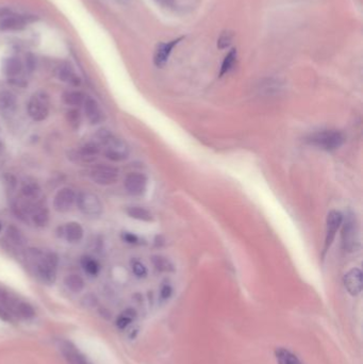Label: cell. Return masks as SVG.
<instances>
[{
	"label": "cell",
	"instance_id": "cell-1",
	"mask_svg": "<svg viewBox=\"0 0 363 364\" xmlns=\"http://www.w3.org/2000/svg\"><path fill=\"white\" fill-rule=\"evenodd\" d=\"M308 142L324 150H335L345 142V135L339 130H323L310 135Z\"/></svg>",
	"mask_w": 363,
	"mask_h": 364
},
{
	"label": "cell",
	"instance_id": "cell-2",
	"mask_svg": "<svg viewBox=\"0 0 363 364\" xmlns=\"http://www.w3.org/2000/svg\"><path fill=\"white\" fill-rule=\"evenodd\" d=\"M100 138L103 141V144L107 146L105 154L108 159L119 162L128 158L129 147L124 141L114 137L109 132H102Z\"/></svg>",
	"mask_w": 363,
	"mask_h": 364
},
{
	"label": "cell",
	"instance_id": "cell-3",
	"mask_svg": "<svg viewBox=\"0 0 363 364\" xmlns=\"http://www.w3.org/2000/svg\"><path fill=\"white\" fill-rule=\"evenodd\" d=\"M78 209L88 216H98L103 211V205L99 197L91 192H80L76 196Z\"/></svg>",
	"mask_w": 363,
	"mask_h": 364
},
{
	"label": "cell",
	"instance_id": "cell-4",
	"mask_svg": "<svg viewBox=\"0 0 363 364\" xmlns=\"http://www.w3.org/2000/svg\"><path fill=\"white\" fill-rule=\"evenodd\" d=\"M27 110L33 120H45L49 115V99L47 95L43 92L33 95L28 102Z\"/></svg>",
	"mask_w": 363,
	"mask_h": 364
},
{
	"label": "cell",
	"instance_id": "cell-5",
	"mask_svg": "<svg viewBox=\"0 0 363 364\" xmlns=\"http://www.w3.org/2000/svg\"><path fill=\"white\" fill-rule=\"evenodd\" d=\"M57 266L58 257L54 253L43 255L37 265L39 277L46 283H54L57 278Z\"/></svg>",
	"mask_w": 363,
	"mask_h": 364
},
{
	"label": "cell",
	"instance_id": "cell-6",
	"mask_svg": "<svg viewBox=\"0 0 363 364\" xmlns=\"http://www.w3.org/2000/svg\"><path fill=\"white\" fill-rule=\"evenodd\" d=\"M90 177L96 185L110 186L118 180V169L108 164H99L92 169Z\"/></svg>",
	"mask_w": 363,
	"mask_h": 364
},
{
	"label": "cell",
	"instance_id": "cell-7",
	"mask_svg": "<svg viewBox=\"0 0 363 364\" xmlns=\"http://www.w3.org/2000/svg\"><path fill=\"white\" fill-rule=\"evenodd\" d=\"M186 37H180L177 39L171 40L169 42H161L155 46L153 54V63L157 67L165 66L167 61L172 53L174 48L179 44L181 41H184Z\"/></svg>",
	"mask_w": 363,
	"mask_h": 364
},
{
	"label": "cell",
	"instance_id": "cell-8",
	"mask_svg": "<svg viewBox=\"0 0 363 364\" xmlns=\"http://www.w3.org/2000/svg\"><path fill=\"white\" fill-rule=\"evenodd\" d=\"M343 221H344V218L341 212L332 210L328 213L327 220H326V239H325V249L326 250L332 244L336 232H338L339 228L342 226Z\"/></svg>",
	"mask_w": 363,
	"mask_h": 364
},
{
	"label": "cell",
	"instance_id": "cell-9",
	"mask_svg": "<svg viewBox=\"0 0 363 364\" xmlns=\"http://www.w3.org/2000/svg\"><path fill=\"white\" fill-rule=\"evenodd\" d=\"M127 192L132 196H142L147 189V178L141 172H131L124 182Z\"/></svg>",
	"mask_w": 363,
	"mask_h": 364
},
{
	"label": "cell",
	"instance_id": "cell-10",
	"mask_svg": "<svg viewBox=\"0 0 363 364\" xmlns=\"http://www.w3.org/2000/svg\"><path fill=\"white\" fill-rule=\"evenodd\" d=\"M76 193L70 188L60 190L54 198V208L57 212H68L76 203Z\"/></svg>",
	"mask_w": 363,
	"mask_h": 364
},
{
	"label": "cell",
	"instance_id": "cell-11",
	"mask_svg": "<svg viewBox=\"0 0 363 364\" xmlns=\"http://www.w3.org/2000/svg\"><path fill=\"white\" fill-rule=\"evenodd\" d=\"M60 350L68 364H92L72 342L62 341L60 344Z\"/></svg>",
	"mask_w": 363,
	"mask_h": 364
},
{
	"label": "cell",
	"instance_id": "cell-12",
	"mask_svg": "<svg viewBox=\"0 0 363 364\" xmlns=\"http://www.w3.org/2000/svg\"><path fill=\"white\" fill-rule=\"evenodd\" d=\"M358 243V233L355 221L351 218H348L344 224V230H343V244L345 249L348 251H353L356 249Z\"/></svg>",
	"mask_w": 363,
	"mask_h": 364
},
{
	"label": "cell",
	"instance_id": "cell-13",
	"mask_svg": "<svg viewBox=\"0 0 363 364\" xmlns=\"http://www.w3.org/2000/svg\"><path fill=\"white\" fill-rule=\"evenodd\" d=\"M84 113L92 125H96L103 120V112L101 111L98 102L92 97H86L84 102Z\"/></svg>",
	"mask_w": 363,
	"mask_h": 364
},
{
	"label": "cell",
	"instance_id": "cell-14",
	"mask_svg": "<svg viewBox=\"0 0 363 364\" xmlns=\"http://www.w3.org/2000/svg\"><path fill=\"white\" fill-rule=\"evenodd\" d=\"M344 285L351 295H358L362 290V273L359 268H352L345 275Z\"/></svg>",
	"mask_w": 363,
	"mask_h": 364
},
{
	"label": "cell",
	"instance_id": "cell-15",
	"mask_svg": "<svg viewBox=\"0 0 363 364\" xmlns=\"http://www.w3.org/2000/svg\"><path fill=\"white\" fill-rule=\"evenodd\" d=\"M2 21H0V29L9 31V30H21L25 28L27 25L25 17L20 15H14L7 12L6 14L2 13Z\"/></svg>",
	"mask_w": 363,
	"mask_h": 364
},
{
	"label": "cell",
	"instance_id": "cell-16",
	"mask_svg": "<svg viewBox=\"0 0 363 364\" xmlns=\"http://www.w3.org/2000/svg\"><path fill=\"white\" fill-rule=\"evenodd\" d=\"M83 228L79 223L71 222L63 227V237L70 243H79L83 238Z\"/></svg>",
	"mask_w": 363,
	"mask_h": 364
},
{
	"label": "cell",
	"instance_id": "cell-17",
	"mask_svg": "<svg viewBox=\"0 0 363 364\" xmlns=\"http://www.w3.org/2000/svg\"><path fill=\"white\" fill-rule=\"evenodd\" d=\"M126 212L131 219H134L137 221H142V222H151L152 221V214L143 207H139V206L128 207Z\"/></svg>",
	"mask_w": 363,
	"mask_h": 364
},
{
	"label": "cell",
	"instance_id": "cell-18",
	"mask_svg": "<svg viewBox=\"0 0 363 364\" xmlns=\"http://www.w3.org/2000/svg\"><path fill=\"white\" fill-rule=\"evenodd\" d=\"M4 71L8 77H15L20 75L23 71V64L21 60L17 58H8L5 61Z\"/></svg>",
	"mask_w": 363,
	"mask_h": 364
},
{
	"label": "cell",
	"instance_id": "cell-19",
	"mask_svg": "<svg viewBox=\"0 0 363 364\" xmlns=\"http://www.w3.org/2000/svg\"><path fill=\"white\" fill-rule=\"evenodd\" d=\"M64 283L66 288L73 293H79L84 289V280L79 275L76 274L68 275L64 280Z\"/></svg>",
	"mask_w": 363,
	"mask_h": 364
},
{
	"label": "cell",
	"instance_id": "cell-20",
	"mask_svg": "<svg viewBox=\"0 0 363 364\" xmlns=\"http://www.w3.org/2000/svg\"><path fill=\"white\" fill-rule=\"evenodd\" d=\"M276 359L278 364H301L295 354L286 348H278L276 350Z\"/></svg>",
	"mask_w": 363,
	"mask_h": 364
},
{
	"label": "cell",
	"instance_id": "cell-21",
	"mask_svg": "<svg viewBox=\"0 0 363 364\" xmlns=\"http://www.w3.org/2000/svg\"><path fill=\"white\" fill-rule=\"evenodd\" d=\"M14 315H17L25 319H30L36 316V311H34L33 307L30 305V303L20 300L16 305Z\"/></svg>",
	"mask_w": 363,
	"mask_h": 364
},
{
	"label": "cell",
	"instance_id": "cell-22",
	"mask_svg": "<svg viewBox=\"0 0 363 364\" xmlns=\"http://www.w3.org/2000/svg\"><path fill=\"white\" fill-rule=\"evenodd\" d=\"M32 221L38 227H45L49 222V212L46 207H40L33 209Z\"/></svg>",
	"mask_w": 363,
	"mask_h": 364
},
{
	"label": "cell",
	"instance_id": "cell-23",
	"mask_svg": "<svg viewBox=\"0 0 363 364\" xmlns=\"http://www.w3.org/2000/svg\"><path fill=\"white\" fill-rule=\"evenodd\" d=\"M85 95L82 92L79 91H72V92H67L64 94L63 96V100L66 103L67 106H72V107H80L83 105V102L85 100Z\"/></svg>",
	"mask_w": 363,
	"mask_h": 364
},
{
	"label": "cell",
	"instance_id": "cell-24",
	"mask_svg": "<svg viewBox=\"0 0 363 364\" xmlns=\"http://www.w3.org/2000/svg\"><path fill=\"white\" fill-rule=\"evenodd\" d=\"M58 77L62 81L70 82V83H72L74 85H79L80 84V79L75 75V73H74L73 69L71 68V66L64 65L62 67H60L59 72H58Z\"/></svg>",
	"mask_w": 363,
	"mask_h": 364
},
{
	"label": "cell",
	"instance_id": "cell-25",
	"mask_svg": "<svg viewBox=\"0 0 363 364\" xmlns=\"http://www.w3.org/2000/svg\"><path fill=\"white\" fill-rule=\"evenodd\" d=\"M81 265L83 270L91 276H96L100 271L99 263L91 257H83L81 259Z\"/></svg>",
	"mask_w": 363,
	"mask_h": 364
},
{
	"label": "cell",
	"instance_id": "cell-26",
	"mask_svg": "<svg viewBox=\"0 0 363 364\" xmlns=\"http://www.w3.org/2000/svg\"><path fill=\"white\" fill-rule=\"evenodd\" d=\"M236 60H237V49H231L229 53L227 54V56L225 57L223 63H222V67H221V76H224L225 74L229 73L233 65H235L236 63Z\"/></svg>",
	"mask_w": 363,
	"mask_h": 364
},
{
	"label": "cell",
	"instance_id": "cell-27",
	"mask_svg": "<svg viewBox=\"0 0 363 364\" xmlns=\"http://www.w3.org/2000/svg\"><path fill=\"white\" fill-rule=\"evenodd\" d=\"M99 151H100L99 145L97 143L90 142L81 147L80 155H81V158H84V159H94L95 155H97L99 153Z\"/></svg>",
	"mask_w": 363,
	"mask_h": 364
},
{
	"label": "cell",
	"instance_id": "cell-28",
	"mask_svg": "<svg viewBox=\"0 0 363 364\" xmlns=\"http://www.w3.org/2000/svg\"><path fill=\"white\" fill-rule=\"evenodd\" d=\"M16 105V98L11 92H2L0 93V109L3 110H12Z\"/></svg>",
	"mask_w": 363,
	"mask_h": 364
},
{
	"label": "cell",
	"instance_id": "cell-29",
	"mask_svg": "<svg viewBox=\"0 0 363 364\" xmlns=\"http://www.w3.org/2000/svg\"><path fill=\"white\" fill-rule=\"evenodd\" d=\"M7 236L16 245L23 246L26 244V238L24 237L22 231L19 228H16L14 226H10L7 230Z\"/></svg>",
	"mask_w": 363,
	"mask_h": 364
},
{
	"label": "cell",
	"instance_id": "cell-30",
	"mask_svg": "<svg viewBox=\"0 0 363 364\" xmlns=\"http://www.w3.org/2000/svg\"><path fill=\"white\" fill-rule=\"evenodd\" d=\"M22 192L26 198L34 199L38 198L40 195V188L37 184H34V182H29V184L24 185Z\"/></svg>",
	"mask_w": 363,
	"mask_h": 364
},
{
	"label": "cell",
	"instance_id": "cell-31",
	"mask_svg": "<svg viewBox=\"0 0 363 364\" xmlns=\"http://www.w3.org/2000/svg\"><path fill=\"white\" fill-rule=\"evenodd\" d=\"M233 38H235V34H233L232 31L227 30V31L222 32V34H221L219 40H218V47L220 49L228 48L231 45Z\"/></svg>",
	"mask_w": 363,
	"mask_h": 364
},
{
	"label": "cell",
	"instance_id": "cell-32",
	"mask_svg": "<svg viewBox=\"0 0 363 364\" xmlns=\"http://www.w3.org/2000/svg\"><path fill=\"white\" fill-rule=\"evenodd\" d=\"M152 261H153L154 267L157 268V270L160 271V272H168V271L172 270L171 264L168 262V260L165 259V258L154 257Z\"/></svg>",
	"mask_w": 363,
	"mask_h": 364
},
{
	"label": "cell",
	"instance_id": "cell-33",
	"mask_svg": "<svg viewBox=\"0 0 363 364\" xmlns=\"http://www.w3.org/2000/svg\"><path fill=\"white\" fill-rule=\"evenodd\" d=\"M66 119L68 121V124H70L74 129H77L80 125V113H79V111L76 110V109L70 110L66 113Z\"/></svg>",
	"mask_w": 363,
	"mask_h": 364
},
{
	"label": "cell",
	"instance_id": "cell-34",
	"mask_svg": "<svg viewBox=\"0 0 363 364\" xmlns=\"http://www.w3.org/2000/svg\"><path fill=\"white\" fill-rule=\"evenodd\" d=\"M132 272L137 278H144L147 276V268L140 261H134L132 263Z\"/></svg>",
	"mask_w": 363,
	"mask_h": 364
},
{
	"label": "cell",
	"instance_id": "cell-35",
	"mask_svg": "<svg viewBox=\"0 0 363 364\" xmlns=\"http://www.w3.org/2000/svg\"><path fill=\"white\" fill-rule=\"evenodd\" d=\"M132 318L131 317H129V316H127L126 314H124V313H122V314H120L119 316H118V318H117V320H116V325H117V327L119 328V329H125L126 327H128L129 325H130V323L132 322Z\"/></svg>",
	"mask_w": 363,
	"mask_h": 364
},
{
	"label": "cell",
	"instance_id": "cell-36",
	"mask_svg": "<svg viewBox=\"0 0 363 364\" xmlns=\"http://www.w3.org/2000/svg\"><path fill=\"white\" fill-rule=\"evenodd\" d=\"M123 240L126 243H129V244H136L139 242V238H137L135 235L131 232H124L123 233Z\"/></svg>",
	"mask_w": 363,
	"mask_h": 364
},
{
	"label": "cell",
	"instance_id": "cell-37",
	"mask_svg": "<svg viewBox=\"0 0 363 364\" xmlns=\"http://www.w3.org/2000/svg\"><path fill=\"white\" fill-rule=\"evenodd\" d=\"M0 319L5 320V322H12V314L9 312L6 308H4L2 305H0Z\"/></svg>",
	"mask_w": 363,
	"mask_h": 364
},
{
	"label": "cell",
	"instance_id": "cell-38",
	"mask_svg": "<svg viewBox=\"0 0 363 364\" xmlns=\"http://www.w3.org/2000/svg\"><path fill=\"white\" fill-rule=\"evenodd\" d=\"M116 2L119 3V4H122V5H127V4L130 3V0H116Z\"/></svg>",
	"mask_w": 363,
	"mask_h": 364
},
{
	"label": "cell",
	"instance_id": "cell-39",
	"mask_svg": "<svg viewBox=\"0 0 363 364\" xmlns=\"http://www.w3.org/2000/svg\"><path fill=\"white\" fill-rule=\"evenodd\" d=\"M160 2L161 3H164V4H168V3L171 2V0H160Z\"/></svg>",
	"mask_w": 363,
	"mask_h": 364
},
{
	"label": "cell",
	"instance_id": "cell-40",
	"mask_svg": "<svg viewBox=\"0 0 363 364\" xmlns=\"http://www.w3.org/2000/svg\"><path fill=\"white\" fill-rule=\"evenodd\" d=\"M2 230H3V223L0 222V232H2Z\"/></svg>",
	"mask_w": 363,
	"mask_h": 364
}]
</instances>
